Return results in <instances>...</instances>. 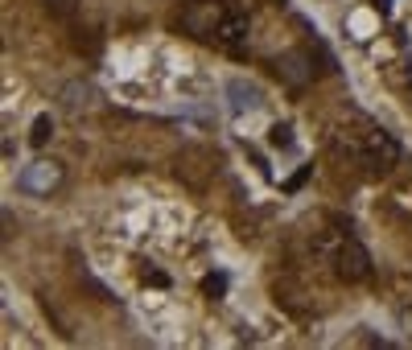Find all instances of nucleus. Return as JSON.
<instances>
[{"label":"nucleus","mask_w":412,"mask_h":350,"mask_svg":"<svg viewBox=\"0 0 412 350\" xmlns=\"http://www.w3.org/2000/svg\"><path fill=\"white\" fill-rule=\"evenodd\" d=\"M177 21L194 42H206V46L227 50V54H244L247 17L231 0H181Z\"/></svg>","instance_id":"obj_1"},{"label":"nucleus","mask_w":412,"mask_h":350,"mask_svg":"<svg viewBox=\"0 0 412 350\" xmlns=\"http://www.w3.org/2000/svg\"><path fill=\"white\" fill-rule=\"evenodd\" d=\"M338 149L363 169V174L371 177H384L396 169V161H400V145H396V136L392 132H384L379 124H371V120H350L346 128H338Z\"/></svg>","instance_id":"obj_2"},{"label":"nucleus","mask_w":412,"mask_h":350,"mask_svg":"<svg viewBox=\"0 0 412 350\" xmlns=\"http://www.w3.org/2000/svg\"><path fill=\"white\" fill-rule=\"evenodd\" d=\"M330 268H334V276H338V280L359 284V280H367V276H371V256H367V248H363L359 239L338 235V243L330 248Z\"/></svg>","instance_id":"obj_3"},{"label":"nucleus","mask_w":412,"mask_h":350,"mask_svg":"<svg viewBox=\"0 0 412 350\" xmlns=\"http://www.w3.org/2000/svg\"><path fill=\"white\" fill-rule=\"evenodd\" d=\"M17 185L29 190V194H50V190L62 185V165H54V161H33V165H25V174L17 177Z\"/></svg>","instance_id":"obj_4"},{"label":"nucleus","mask_w":412,"mask_h":350,"mask_svg":"<svg viewBox=\"0 0 412 350\" xmlns=\"http://www.w3.org/2000/svg\"><path fill=\"white\" fill-rule=\"evenodd\" d=\"M50 136H54V120H50V116H37V120H33V132H29V145H33V149H46Z\"/></svg>","instance_id":"obj_5"},{"label":"nucleus","mask_w":412,"mask_h":350,"mask_svg":"<svg viewBox=\"0 0 412 350\" xmlns=\"http://www.w3.org/2000/svg\"><path fill=\"white\" fill-rule=\"evenodd\" d=\"M202 293H206V297H223V293H227V276H223V272H211V276L202 280Z\"/></svg>","instance_id":"obj_6"},{"label":"nucleus","mask_w":412,"mask_h":350,"mask_svg":"<svg viewBox=\"0 0 412 350\" xmlns=\"http://www.w3.org/2000/svg\"><path fill=\"white\" fill-rule=\"evenodd\" d=\"M268 140H272L276 149H289V145H293V128H289V124H272V132H268Z\"/></svg>","instance_id":"obj_7"},{"label":"nucleus","mask_w":412,"mask_h":350,"mask_svg":"<svg viewBox=\"0 0 412 350\" xmlns=\"http://www.w3.org/2000/svg\"><path fill=\"white\" fill-rule=\"evenodd\" d=\"M314 174V165H305V169H301V174L297 177H289V185H285V190H301V185H305V177Z\"/></svg>","instance_id":"obj_8"},{"label":"nucleus","mask_w":412,"mask_h":350,"mask_svg":"<svg viewBox=\"0 0 412 350\" xmlns=\"http://www.w3.org/2000/svg\"><path fill=\"white\" fill-rule=\"evenodd\" d=\"M46 4L58 8V12H71V8H75V0H46Z\"/></svg>","instance_id":"obj_9"},{"label":"nucleus","mask_w":412,"mask_h":350,"mask_svg":"<svg viewBox=\"0 0 412 350\" xmlns=\"http://www.w3.org/2000/svg\"><path fill=\"white\" fill-rule=\"evenodd\" d=\"M375 8H379V12H388V8H392V0H375Z\"/></svg>","instance_id":"obj_10"}]
</instances>
